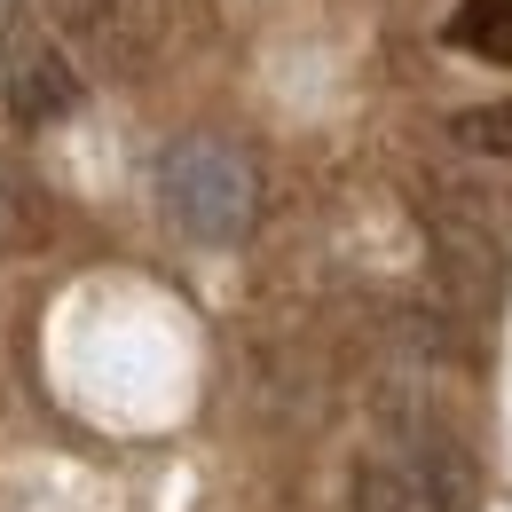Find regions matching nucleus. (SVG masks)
Wrapping results in <instances>:
<instances>
[{"label": "nucleus", "mask_w": 512, "mask_h": 512, "mask_svg": "<svg viewBox=\"0 0 512 512\" xmlns=\"http://www.w3.org/2000/svg\"><path fill=\"white\" fill-rule=\"evenodd\" d=\"M473 449L434 418H394L386 449H371L347 481L355 512H473Z\"/></svg>", "instance_id": "1"}, {"label": "nucleus", "mask_w": 512, "mask_h": 512, "mask_svg": "<svg viewBox=\"0 0 512 512\" xmlns=\"http://www.w3.org/2000/svg\"><path fill=\"white\" fill-rule=\"evenodd\" d=\"M158 205L190 245H245L260 221V174L253 158L221 134H182L158 158Z\"/></svg>", "instance_id": "2"}, {"label": "nucleus", "mask_w": 512, "mask_h": 512, "mask_svg": "<svg viewBox=\"0 0 512 512\" xmlns=\"http://www.w3.org/2000/svg\"><path fill=\"white\" fill-rule=\"evenodd\" d=\"M0 111L16 127H56L79 111V71L48 32H24L16 16H0Z\"/></svg>", "instance_id": "3"}, {"label": "nucleus", "mask_w": 512, "mask_h": 512, "mask_svg": "<svg viewBox=\"0 0 512 512\" xmlns=\"http://www.w3.org/2000/svg\"><path fill=\"white\" fill-rule=\"evenodd\" d=\"M56 16H64L71 32L95 48V56H111V64H134V48H142V0H48Z\"/></svg>", "instance_id": "4"}, {"label": "nucleus", "mask_w": 512, "mask_h": 512, "mask_svg": "<svg viewBox=\"0 0 512 512\" xmlns=\"http://www.w3.org/2000/svg\"><path fill=\"white\" fill-rule=\"evenodd\" d=\"M442 40L473 64H512V0H457Z\"/></svg>", "instance_id": "5"}, {"label": "nucleus", "mask_w": 512, "mask_h": 512, "mask_svg": "<svg viewBox=\"0 0 512 512\" xmlns=\"http://www.w3.org/2000/svg\"><path fill=\"white\" fill-rule=\"evenodd\" d=\"M449 142H457V150H473V158H505V166H512V95H505V103L449 111Z\"/></svg>", "instance_id": "6"}, {"label": "nucleus", "mask_w": 512, "mask_h": 512, "mask_svg": "<svg viewBox=\"0 0 512 512\" xmlns=\"http://www.w3.org/2000/svg\"><path fill=\"white\" fill-rule=\"evenodd\" d=\"M0 237H16V182L0 174Z\"/></svg>", "instance_id": "7"}]
</instances>
